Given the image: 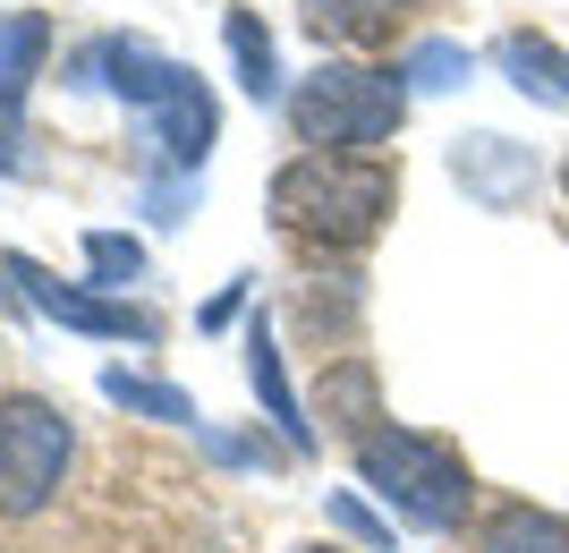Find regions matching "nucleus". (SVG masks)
<instances>
[{
  "mask_svg": "<svg viewBox=\"0 0 569 553\" xmlns=\"http://www.w3.org/2000/svg\"><path fill=\"white\" fill-rule=\"evenodd\" d=\"M102 392H111L119 409H153V417H188V401L162 384H137V375H102Z\"/></svg>",
  "mask_w": 569,
  "mask_h": 553,
  "instance_id": "obj_14",
  "label": "nucleus"
},
{
  "mask_svg": "<svg viewBox=\"0 0 569 553\" xmlns=\"http://www.w3.org/2000/svg\"><path fill=\"white\" fill-rule=\"evenodd\" d=\"M400 205V170L382 154H298L272 179V221L307 247H366Z\"/></svg>",
  "mask_w": 569,
  "mask_h": 553,
  "instance_id": "obj_1",
  "label": "nucleus"
},
{
  "mask_svg": "<svg viewBox=\"0 0 569 553\" xmlns=\"http://www.w3.org/2000/svg\"><path fill=\"white\" fill-rule=\"evenodd\" d=\"M493 60L510 69V86L536 102H552V111H569V51L552 43V34H527V26H510L493 43Z\"/></svg>",
  "mask_w": 569,
  "mask_h": 553,
  "instance_id": "obj_8",
  "label": "nucleus"
},
{
  "mask_svg": "<svg viewBox=\"0 0 569 553\" xmlns=\"http://www.w3.org/2000/svg\"><path fill=\"white\" fill-rule=\"evenodd\" d=\"M86 265H94L102 282H128L144 256H137V239H119V230H94V239H86Z\"/></svg>",
  "mask_w": 569,
  "mask_h": 553,
  "instance_id": "obj_15",
  "label": "nucleus"
},
{
  "mask_svg": "<svg viewBox=\"0 0 569 553\" xmlns=\"http://www.w3.org/2000/svg\"><path fill=\"white\" fill-rule=\"evenodd\" d=\"M69 460H77L69 417L51 401H34V392H9L0 401V520L51 511V494L69 485Z\"/></svg>",
  "mask_w": 569,
  "mask_h": 553,
  "instance_id": "obj_5",
  "label": "nucleus"
},
{
  "mask_svg": "<svg viewBox=\"0 0 569 553\" xmlns=\"http://www.w3.org/2000/svg\"><path fill=\"white\" fill-rule=\"evenodd\" d=\"M43 51H51V18L43 9H18L0 18V162H18V111L43 77Z\"/></svg>",
  "mask_w": 569,
  "mask_h": 553,
  "instance_id": "obj_7",
  "label": "nucleus"
},
{
  "mask_svg": "<svg viewBox=\"0 0 569 553\" xmlns=\"http://www.w3.org/2000/svg\"><path fill=\"white\" fill-rule=\"evenodd\" d=\"M298 553H340V545H298Z\"/></svg>",
  "mask_w": 569,
  "mask_h": 553,
  "instance_id": "obj_16",
  "label": "nucleus"
},
{
  "mask_svg": "<svg viewBox=\"0 0 569 553\" xmlns=\"http://www.w3.org/2000/svg\"><path fill=\"white\" fill-rule=\"evenodd\" d=\"M9 282H18L43 315L77 324V333H102V340H153V315L111 307V298H94V289H77V282H51V273H43V265H26V256H9Z\"/></svg>",
  "mask_w": 569,
  "mask_h": 553,
  "instance_id": "obj_6",
  "label": "nucleus"
},
{
  "mask_svg": "<svg viewBox=\"0 0 569 553\" xmlns=\"http://www.w3.org/2000/svg\"><path fill=\"white\" fill-rule=\"evenodd\" d=\"M230 51H238V86H247L256 102L281 95V60H272V34H263L247 9H230Z\"/></svg>",
  "mask_w": 569,
  "mask_h": 553,
  "instance_id": "obj_11",
  "label": "nucleus"
},
{
  "mask_svg": "<svg viewBox=\"0 0 569 553\" xmlns=\"http://www.w3.org/2000/svg\"><path fill=\"white\" fill-rule=\"evenodd\" d=\"M408 120V77L400 69H357V60H323L315 77H298L289 95V128L307 154H375Z\"/></svg>",
  "mask_w": 569,
  "mask_h": 553,
  "instance_id": "obj_3",
  "label": "nucleus"
},
{
  "mask_svg": "<svg viewBox=\"0 0 569 553\" xmlns=\"http://www.w3.org/2000/svg\"><path fill=\"white\" fill-rule=\"evenodd\" d=\"M86 69H111L102 86H111L119 102H144L153 111V145H162L179 170H196L204 154H213V95H204V77L179 69V60H153L144 43H94L86 51Z\"/></svg>",
  "mask_w": 569,
  "mask_h": 553,
  "instance_id": "obj_4",
  "label": "nucleus"
},
{
  "mask_svg": "<svg viewBox=\"0 0 569 553\" xmlns=\"http://www.w3.org/2000/svg\"><path fill=\"white\" fill-rule=\"evenodd\" d=\"M400 77H408V95H442V86L468 77V51H459V43H417L400 60Z\"/></svg>",
  "mask_w": 569,
  "mask_h": 553,
  "instance_id": "obj_13",
  "label": "nucleus"
},
{
  "mask_svg": "<svg viewBox=\"0 0 569 553\" xmlns=\"http://www.w3.org/2000/svg\"><path fill=\"white\" fill-rule=\"evenodd\" d=\"M357 477L391 503V520H408L426 536H451L476 503V468L459 460V443L417 434V426H366L357 434Z\"/></svg>",
  "mask_w": 569,
  "mask_h": 553,
  "instance_id": "obj_2",
  "label": "nucleus"
},
{
  "mask_svg": "<svg viewBox=\"0 0 569 553\" xmlns=\"http://www.w3.org/2000/svg\"><path fill=\"white\" fill-rule=\"evenodd\" d=\"M247 375H256V392H263V409L281 417V434L307 452V417H298V401H289V375H281V349H272V333L256 324V340H247Z\"/></svg>",
  "mask_w": 569,
  "mask_h": 553,
  "instance_id": "obj_10",
  "label": "nucleus"
},
{
  "mask_svg": "<svg viewBox=\"0 0 569 553\" xmlns=\"http://www.w3.org/2000/svg\"><path fill=\"white\" fill-rule=\"evenodd\" d=\"M476 553H569V520H552V511H536V503H510V511L485 520Z\"/></svg>",
  "mask_w": 569,
  "mask_h": 553,
  "instance_id": "obj_9",
  "label": "nucleus"
},
{
  "mask_svg": "<svg viewBox=\"0 0 569 553\" xmlns=\"http://www.w3.org/2000/svg\"><path fill=\"white\" fill-rule=\"evenodd\" d=\"M408 0H307V26L332 43V34H382V26H400Z\"/></svg>",
  "mask_w": 569,
  "mask_h": 553,
  "instance_id": "obj_12",
  "label": "nucleus"
},
{
  "mask_svg": "<svg viewBox=\"0 0 569 553\" xmlns=\"http://www.w3.org/2000/svg\"><path fill=\"white\" fill-rule=\"evenodd\" d=\"M561 188H569V170H561Z\"/></svg>",
  "mask_w": 569,
  "mask_h": 553,
  "instance_id": "obj_17",
  "label": "nucleus"
}]
</instances>
